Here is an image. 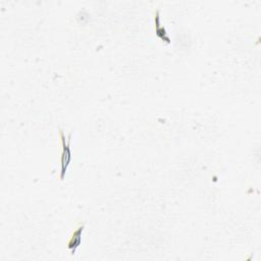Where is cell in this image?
Segmentation results:
<instances>
[{"label":"cell","instance_id":"6da1fadb","mask_svg":"<svg viewBox=\"0 0 261 261\" xmlns=\"http://www.w3.org/2000/svg\"><path fill=\"white\" fill-rule=\"evenodd\" d=\"M59 135H60V141L62 146V151H61V171H60V179L63 181L65 173H67L68 167L70 166L71 160H72V151H71V139L72 134H69L67 141H65V136L63 134V130H59Z\"/></svg>","mask_w":261,"mask_h":261},{"label":"cell","instance_id":"3957f363","mask_svg":"<svg viewBox=\"0 0 261 261\" xmlns=\"http://www.w3.org/2000/svg\"><path fill=\"white\" fill-rule=\"evenodd\" d=\"M155 32L156 35L163 41H166L167 43H171V38L168 35V32L165 27H162L160 25V15H159V9H156L155 12Z\"/></svg>","mask_w":261,"mask_h":261},{"label":"cell","instance_id":"7a4b0ae2","mask_svg":"<svg viewBox=\"0 0 261 261\" xmlns=\"http://www.w3.org/2000/svg\"><path fill=\"white\" fill-rule=\"evenodd\" d=\"M84 228H85V222L83 223L81 222L70 237V240L68 242V248L71 251L72 255H75L77 249L80 247V245L82 243V234L84 232Z\"/></svg>","mask_w":261,"mask_h":261}]
</instances>
